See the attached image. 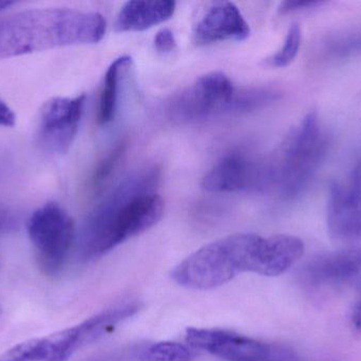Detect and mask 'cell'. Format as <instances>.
<instances>
[{
	"mask_svg": "<svg viewBox=\"0 0 361 361\" xmlns=\"http://www.w3.org/2000/svg\"><path fill=\"white\" fill-rule=\"evenodd\" d=\"M303 254L305 245L294 235L264 237L235 233L187 256L173 269L171 278L188 290H214L244 273L277 277L296 264Z\"/></svg>",
	"mask_w": 361,
	"mask_h": 361,
	"instance_id": "cell-1",
	"label": "cell"
},
{
	"mask_svg": "<svg viewBox=\"0 0 361 361\" xmlns=\"http://www.w3.org/2000/svg\"><path fill=\"white\" fill-rule=\"evenodd\" d=\"M161 169L148 165L121 182L90 212L78 237L82 261H93L158 224L165 203L157 189Z\"/></svg>",
	"mask_w": 361,
	"mask_h": 361,
	"instance_id": "cell-2",
	"label": "cell"
},
{
	"mask_svg": "<svg viewBox=\"0 0 361 361\" xmlns=\"http://www.w3.org/2000/svg\"><path fill=\"white\" fill-rule=\"evenodd\" d=\"M106 20L97 12L46 8L14 15L0 21V59L103 40Z\"/></svg>",
	"mask_w": 361,
	"mask_h": 361,
	"instance_id": "cell-3",
	"label": "cell"
},
{
	"mask_svg": "<svg viewBox=\"0 0 361 361\" xmlns=\"http://www.w3.org/2000/svg\"><path fill=\"white\" fill-rule=\"evenodd\" d=\"M271 88H238L221 71L204 74L173 95L166 104L169 120L182 124L206 122L221 117L245 114L279 99Z\"/></svg>",
	"mask_w": 361,
	"mask_h": 361,
	"instance_id": "cell-4",
	"label": "cell"
},
{
	"mask_svg": "<svg viewBox=\"0 0 361 361\" xmlns=\"http://www.w3.org/2000/svg\"><path fill=\"white\" fill-rule=\"evenodd\" d=\"M329 148L317 112L290 129L278 150L267 157L269 190L286 201L300 196L311 184Z\"/></svg>",
	"mask_w": 361,
	"mask_h": 361,
	"instance_id": "cell-5",
	"label": "cell"
},
{
	"mask_svg": "<svg viewBox=\"0 0 361 361\" xmlns=\"http://www.w3.org/2000/svg\"><path fill=\"white\" fill-rule=\"evenodd\" d=\"M140 309L139 301L123 300L71 328L18 343L1 354L0 361H67L82 348L114 332Z\"/></svg>",
	"mask_w": 361,
	"mask_h": 361,
	"instance_id": "cell-6",
	"label": "cell"
},
{
	"mask_svg": "<svg viewBox=\"0 0 361 361\" xmlns=\"http://www.w3.org/2000/svg\"><path fill=\"white\" fill-rule=\"evenodd\" d=\"M27 235L42 273L47 276L61 273L75 241V229L69 214L57 203H46L30 216Z\"/></svg>",
	"mask_w": 361,
	"mask_h": 361,
	"instance_id": "cell-7",
	"label": "cell"
},
{
	"mask_svg": "<svg viewBox=\"0 0 361 361\" xmlns=\"http://www.w3.org/2000/svg\"><path fill=\"white\" fill-rule=\"evenodd\" d=\"M186 343L225 361H299L296 352L286 345L220 329H188Z\"/></svg>",
	"mask_w": 361,
	"mask_h": 361,
	"instance_id": "cell-8",
	"label": "cell"
},
{
	"mask_svg": "<svg viewBox=\"0 0 361 361\" xmlns=\"http://www.w3.org/2000/svg\"><path fill=\"white\" fill-rule=\"evenodd\" d=\"M326 222L336 249H361V158L347 186L330 184Z\"/></svg>",
	"mask_w": 361,
	"mask_h": 361,
	"instance_id": "cell-9",
	"label": "cell"
},
{
	"mask_svg": "<svg viewBox=\"0 0 361 361\" xmlns=\"http://www.w3.org/2000/svg\"><path fill=\"white\" fill-rule=\"evenodd\" d=\"M202 188L212 193L267 192V160L233 150L207 172L202 180Z\"/></svg>",
	"mask_w": 361,
	"mask_h": 361,
	"instance_id": "cell-10",
	"label": "cell"
},
{
	"mask_svg": "<svg viewBox=\"0 0 361 361\" xmlns=\"http://www.w3.org/2000/svg\"><path fill=\"white\" fill-rule=\"evenodd\" d=\"M86 95L53 97L40 112L37 142L51 154L63 155L69 150L78 131Z\"/></svg>",
	"mask_w": 361,
	"mask_h": 361,
	"instance_id": "cell-11",
	"label": "cell"
},
{
	"mask_svg": "<svg viewBox=\"0 0 361 361\" xmlns=\"http://www.w3.org/2000/svg\"><path fill=\"white\" fill-rule=\"evenodd\" d=\"M250 34V25L235 4L216 2L195 25L193 40L197 46H206L226 40H244Z\"/></svg>",
	"mask_w": 361,
	"mask_h": 361,
	"instance_id": "cell-12",
	"label": "cell"
},
{
	"mask_svg": "<svg viewBox=\"0 0 361 361\" xmlns=\"http://www.w3.org/2000/svg\"><path fill=\"white\" fill-rule=\"evenodd\" d=\"M360 271L361 249H336L312 259L301 277L309 285H328L352 279Z\"/></svg>",
	"mask_w": 361,
	"mask_h": 361,
	"instance_id": "cell-13",
	"label": "cell"
},
{
	"mask_svg": "<svg viewBox=\"0 0 361 361\" xmlns=\"http://www.w3.org/2000/svg\"><path fill=\"white\" fill-rule=\"evenodd\" d=\"M177 4L171 0L128 1L121 8L116 21L118 32H137L150 29L169 20L175 14Z\"/></svg>",
	"mask_w": 361,
	"mask_h": 361,
	"instance_id": "cell-14",
	"label": "cell"
},
{
	"mask_svg": "<svg viewBox=\"0 0 361 361\" xmlns=\"http://www.w3.org/2000/svg\"><path fill=\"white\" fill-rule=\"evenodd\" d=\"M131 63H133V59L130 57L123 55L112 61L111 65L108 67L104 76L103 87L99 95V114H97V121L99 124H108L116 117L121 78L128 69Z\"/></svg>",
	"mask_w": 361,
	"mask_h": 361,
	"instance_id": "cell-15",
	"label": "cell"
},
{
	"mask_svg": "<svg viewBox=\"0 0 361 361\" xmlns=\"http://www.w3.org/2000/svg\"><path fill=\"white\" fill-rule=\"evenodd\" d=\"M324 50L334 59H347L361 54V27L330 34L324 40Z\"/></svg>",
	"mask_w": 361,
	"mask_h": 361,
	"instance_id": "cell-16",
	"label": "cell"
},
{
	"mask_svg": "<svg viewBox=\"0 0 361 361\" xmlns=\"http://www.w3.org/2000/svg\"><path fill=\"white\" fill-rule=\"evenodd\" d=\"M195 349L188 345L162 341L152 343L142 351L140 361H192Z\"/></svg>",
	"mask_w": 361,
	"mask_h": 361,
	"instance_id": "cell-17",
	"label": "cell"
},
{
	"mask_svg": "<svg viewBox=\"0 0 361 361\" xmlns=\"http://www.w3.org/2000/svg\"><path fill=\"white\" fill-rule=\"evenodd\" d=\"M128 148V141L125 138L116 142L105 156L99 161L92 177H91V188L92 190L99 191L103 188L104 184L111 178L112 174L116 172L120 165L121 161L124 158Z\"/></svg>",
	"mask_w": 361,
	"mask_h": 361,
	"instance_id": "cell-18",
	"label": "cell"
},
{
	"mask_svg": "<svg viewBox=\"0 0 361 361\" xmlns=\"http://www.w3.org/2000/svg\"><path fill=\"white\" fill-rule=\"evenodd\" d=\"M302 32L298 23H293L288 28V33L284 38L281 48L265 59V64L269 67L284 68L292 64L300 50Z\"/></svg>",
	"mask_w": 361,
	"mask_h": 361,
	"instance_id": "cell-19",
	"label": "cell"
},
{
	"mask_svg": "<svg viewBox=\"0 0 361 361\" xmlns=\"http://www.w3.org/2000/svg\"><path fill=\"white\" fill-rule=\"evenodd\" d=\"M154 48L160 53H171L177 48L175 34L169 28L161 29L154 36Z\"/></svg>",
	"mask_w": 361,
	"mask_h": 361,
	"instance_id": "cell-20",
	"label": "cell"
},
{
	"mask_svg": "<svg viewBox=\"0 0 361 361\" xmlns=\"http://www.w3.org/2000/svg\"><path fill=\"white\" fill-rule=\"evenodd\" d=\"M324 0H288L281 2L279 6L280 14H290L298 11L307 10V8H316L324 4Z\"/></svg>",
	"mask_w": 361,
	"mask_h": 361,
	"instance_id": "cell-21",
	"label": "cell"
},
{
	"mask_svg": "<svg viewBox=\"0 0 361 361\" xmlns=\"http://www.w3.org/2000/svg\"><path fill=\"white\" fill-rule=\"evenodd\" d=\"M16 123V116L8 104L0 99V126L13 127Z\"/></svg>",
	"mask_w": 361,
	"mask_h": 361,
	"instance_id": "cell-22",
	"label": "cell"
},
{
	"mask_svg": "<svg viewBox=\"0 0 361 361\" xmlns=\"http://www.w3.org/2000/svg\"><path fill=\"white\" fill-rule=\"evenodd\" d=\"M352 322L357 330L361 331V300L354 307L352 313Z\"/></svg>",
	"mask_w": 361,
	"mask_h": 361,
	"instance_id": "cell-23",
	"label": "cell"
},
{
	"mask_svg": "<svg viewBox=\"0 0 361 361\" xmlns=\"http://www.w3.org/2000/svg\"><path fill=\"white\" fill-rule=\"evenodd\" d=\"M15 2L13 1H0V11L6 10L10 6H14Z\"/></svg>",
	"mask_w": 361,
	"mask_h": 361,
	"instance_id": "cell-24",
	"label": "cell"
},
{
	"mask_svg": "<svg viewBox=\"0 0 361 361\" xmlns=\"http://www.w3.org/2000/svg\"><path fill=\"white\" fill-rule=\"evenodd\" d=\"M1 313H2V309H1V307H0V315H1Z\"/></svg>",
	"mask_w": 361,
	"mask_h": 361,
	"instance_id": "cell-25",
	"label": "cell"
}]
</instances>
